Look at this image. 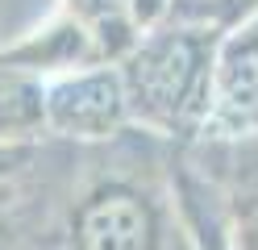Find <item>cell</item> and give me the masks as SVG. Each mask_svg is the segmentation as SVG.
<instances>
[{
	"instance_id": "1",
	"label": "cell",
	"mask_w": 258,
	"mask_h": 250,
	"mask_svg": "<svg viewBox=\"0 0 258 250\" xmlns=\"http://www.w3.org/2000/svg\"><path fill=\"white\" fill-rule=\"evenodd\" d=\"M221 33L208 25L154 29L125 50L117 67L125 113L154 133L191 138L208 125L213 109V67Z\"/></svg>"
},
{
	"instance_id": "2",
	"label": "cell",
	"mask_w": 258,
	"mask_h": 250,
	"mask_svg": "<svg viewBox=\"0 0 258 250\" xmlns=\"http://www.w3.org/2000/svg\"><path fill=\"white\" fill-rule=\"evenodd\" d=\"M125 121L129 113L117 67L71 71L42 83V125H50L62 138H79V142L112 138Z\"/></svg>"
},
{
	"instance_id": "3",
	"label": "cell",
	"mask_w": 258,
	"mask_h": 250,
	"mask_svg": "<svg viewBox=\"0 0 258 250\" xmlns=\"http://www.w3.org/2000/svg\"><path fill=\"white\" fill-rule=\"evenodd\" d=\"M171 221L129 183L96 188L75 209V250H158Z\"/></svg>"
},
{
	"instance_id": "4",
	"label": "cell",
	"mask_w": 258,
	"mask_h": 250,
	"mask_svg": "<svg viewBox=\"0 0 258 250\" xmlns=\"http://www.w3.org/2000/svg\"><path fill=\"white\" fill-rule=\"evenodd\" d=\"M208 129L225 138L258 133V13L217 46L213 109H208L204 133Z\"/></svg>"
},
{
	"instance_id": "5",
	"label": "cell",
	"mask_w": 258,
	"mask_h": 250,
	"mask_svg": "<svg viewBox=\"0 0 258 250\" xmlns=\"http://www.w3.org/2000/svg\"><path fill=\"white\" fill-rule=\"evenodd\" d=\"M221 217L233 250H258V133L233 138L221 150Z\"/></svg>"
},
{
	"instance_id": "6",
	"label": "cell",
	"mask_w": 258,
	"mask_h": 250,
	"mask_svg": "<svg viewBox=\"0 0 258 250\" xmlns=\"http://www.w3.org/2000/svg\"><path fill=\"white\" fill-rule=\"evenodd\" d=\"M179 213L191 229V250H233L229 229H225L221 205L208 183H196L191 175L179 179Z\"/></svg>"
}]
</instances>
